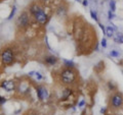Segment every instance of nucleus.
I'll return each mask as SVG.
<instances>
[{"label": "nucleus", "mask_w": 123, "mask_h": 115, "mask_svg": "<svg viewBox=\"0 0 123 115\" xmlns=\"http://www.w3.org/2000/svg\"><path fill=\"white\" fill-rule=\"evenodd\" d=\"M29 12L39 25L44 26L47 24L49 16H48V14L46 13V11L44 10L43 6H42L39 2L31 3L29 6Z\"/></svg>", "instance_id": "1"}, {"label": "nucleus", "mask_w": 123, "mask_h": 115, "mask_svg": "<svg viewBox=\"0 0 123 115\" xmlns=\"http://www.w3.org/2000/svg\"><path fill=\"white\" fill-rule=\"evenodd\" d=\"M77 72L75 68H66L65 67L60 73V82L65 86L70 87L76 82Z\"/></svg>", "instance_id": "2"}, {"label": "nucleus", "mask_w": 123, "mask_h": 115, "mask_svg": "<svg viewBox=\"0 0 123 115\" xmlns=\"http://www.w3.org/2000/svg\"><path fill=\"white\" fill-rule=\"evenodd\" d=\"M0 60H1V63L5 66H9V65L13 64L15 61L14 51L9 47L3 48L0 52Z\"/></svg>", "instance_id": "3"}, {"label": "nucleus", "mask_w": 123, "mask_h": 115, "mask_svg": "<svg viewBox=\"0 0 123 115\" xmlns=\"http://www.w3.org/2000/svg\"><path fill=\"white\" fill-rule=\"evenodd\" d=\"M110 107L113 110L120 109L123 107V95L120 92H115L110 97Z\"/></svg>", "instance_id": "4"}, {"label": "nucleus", "mask_w": 123, "mask_h": 115, "mask_svg": "<svg viewBox=\"0 0 123 115\" xmlns=\"http://www.w3.org/2000/svg\"><path fill=\"white\" fill-rule=\"evenodd\" d=\"M30 90H31V82H29L28 79H25V78H22L18 82V85H17V90L15 92L21 95V96H28L30 93Z\"/></svg>", "instance_id": "5"}, {"label": "nucleus", "mask_w": 123, "mask_h": 115, "mask_svg": "<svg viewBox=\"0 0 123 115\" xmlns=\"http://www.w3.org/2000/svg\"><path fill=\"white\" fill-rule=\"evenodd\" d=\"M31 14L28 11H23L20 14V16L18 17V26L22 30L27 29L30 26V21H31Z\"/></svg>", "instance_id": "6"}, {"label": "nucleus", "mask_w": 123, "mask_h": 115, "mask_svg": "<svg viewBox=\"0 0 123 115\" xmlns=\"http://www.w3.org/2000/svg\"><path fill=\"white\" fill-rule=\"evenodd\" d=\"M35 90H36V94L39 101H46L49 98V92L45 86L38 85L35 87Z\"/></svg>", "instance_id": "7"}, {"label": "nucleus", "mask_w": 123, "mask_h": 115, "mask_svg": "<svg viewBox=\"0 0 123 115\" xmlns=\"http://www.w3.org/2000/svg\"><path fill=\"white\" fill-rule=\"evenodd\" d=\"M17 85H18V82H15L13 79H5L1 82L0 87L6 92H14L17 90Z\"/></svg>", "instance_id": "8"}, {"label": "nucleus", "mask_w": 123, "mask_h": 115, "mask_svg": "<svg viewBox=\"0 0 123 115\" xmlns=\"http://www.w3.org/2000/svg\"><path fill=\"white\" fill-rule=\"evenodd\" d=\"M44 62H45V64L49 65V66H53V65L56 64L57 58L55 55H47L44 57Z\"/></svg>", "instance_id": "9"}, {"label": "nucleus", "mask_w": 123, "mask_h": 115, "mask_svg": "<svg viewBox=\"0 0 123 115\" xmlns=\"http://www.w3.org/2000/svg\"><path fill=\"white\" fill-rule=\"evenodd\" d=\"M72 94H73L72 88L67 87L66 89H64V91L62 92V100H68Z\"/></svg>", "instance_id": "10"}, {"label": "nucleus", "mask_w": 123, "mask_h": 115, "mask_svg": "<svg viewBox=\"0 0 123 115\" xmlns=\"http://www.w3.org/2000/svg\"><path fill=\"white\" fill-rule=\"evenodd\" d=\"M115 31H116V26H115L114 25H111L109 26H107V28H106V35L109 37V38L113 37Z\"/></svg>", "instance_id": "11"}, {"label": "nucleus", "mask_w": 123, "mask_h": 115, "mask_svg": "<svg viewBox=\"0 0 123 115\" xmlns=\"http://www.w3.org/2000/svg\"><path fill=\"white\" fill-rule=\"evenodd\" d=\"M64 66L66 68H75V63L72 60L64 59Z\"/></svg>", "instance_id": "12"}, {"label": "nucleus", "mask_w": 123, "mask_h": 115, "mask_svg": "<svg viewBox=\"0 0 123 115\" xmlns=\"http://www.w3.org/2000/svg\"><path fill=\"white\" fill-rule=\"evenodd\" d=\"M23 115H40V114L35 109H29V110H27Z\"/></svg>", "instance_id": "13"}, {"label": "nucleus", "mask_w": 123, "mask_h": 115, "mask_svg": "<svg viewBox=\"0 0 123 115\" xmlns=\"http://www.w3.org/2000/svg\"><path fill=\"white\" fill-rule=\"evenodd\" d=\"M114 40L118 44H123V34H121V35H118Z\"/></svg>", "instance_id": "14"}, {"label": "nucleus", "mask_w": 123, "mask_h": 115, "mask_svg": "<svg viewBox=\"0 0 123 115\" xmlns=\"http://www.w3.org/2000/svg\"><path fill=\"white\" fill-rule=\"evenodd\" d=\"M110 10L113 11V12L116 10V2H115V0H110Z\"/></svg>", "instance_id": "15"}, {"label": "nucleus", "mask_w": 123, "mask_h": 115, "mask_svg": "<svg viewBox=\"0 0 123 115\" xmlns=\"http://www.w3.org/2000/svg\"><path fill=\"white\" fill-rule=\"evenodd\" d=\"M34 76H35V78L38 80V82L43 79V75H42L39 71H35V73H34Z\"/></svg>", "instance_id": "16"}, {"label": "nucleus", "mask_w": 123, "mask_h": 115, "mask_svg": "<svg viewBox=\"0 0 123 115\" xmlns=\"http://www.w3.org/2000/svg\"><path fill=\"white\" fill-rule=\"evenodd\" d=\"M110 55L114 57V58H117V57H119V55H120V53H119L117 50H111L110 51Z\"/></svg>", "instance_id": "17"}, {"label": "nucleus", "mask_w": 123, "mask_h": 115, "mask_svg": "<svg viewBox=\"0 0 123 115\" xmlns=\"http://www.w3.org/2000/svg\"><path fill=\"white\" fill-rule=\"evenodd\" d=\"M90 15H91V17L93 18V20H94L95 21H98V14H97V12H95V11H93V10H90Z\"/></svg>", "instance_id": "18"}, {"label": "nucleus", "mask_w": 123, "mask_h": 115, "mask_svg": "<svg viewBox=\"0 0 123 115\" xmlns=\"http://www.w3.org/2000/svg\"><path fill=\"white\" fill-rule=\"evenodd\" d=\"M108 87H109V89L111 91H115V90H116V86L114 85L113 82H109V83H108Z\"/></svg>", "instance_id": "19"}, {"label": "nucleus", "mask_w": 123, "mask_h": 115, "mask_svg": "<svg viewBox=\"0 0 123 115\" xmlns=\"http://www.w3.org/2000/svg\"><path fill=\"white\" fill-rule=\"evenodd\" d=\"M15 9H17V8H15V6H13V7H12V9H11L10 14L8 15V20H11V18L13 17V15H14V13H15Z\"/></svg>", "instance_id": "20"}, {"label": "nucleus", "mask_w": 123, "mask_h": 115, "mask_svg": "<svg viewBox=\"0 0 123 115\" xmlns=\"http://www.w3.org/2000/svg\"><path fill=\"white\" fill-rule=\"evenodd\" d=\"M114 16H115V15H114V12H113V11H111V10L108 11V18H109L110 21H111V20H113Z\"/></svg>", "instance_id": "21"}, {"label": "nucleus", "mask_w": 123, "mask_h": 115, "mask_svg": "<svg viewBox=\"0 0 123 115\" xmlns=\"http://www.w3.org/2000/svg\"><path fill=\"white\" fill-rule=\"evenodd\" d=\"M53 2V0H39V3H43V4H50Z\"/></svg>", "instance_id": "22"}, {"label": "nucleus", "mask_w": 123, "mask_h": 115, "mask_svg": "<svg viewBox=\"0 0 123 115\" xmlns=\"http://www.w3.org/2000/svg\"><path fill=\"white\" fill-rule=\"evenodd\" d=\"M101 45H102V47L103 48H106L107 47V40L105 39V38H103L102 41H101Z\"/></svg>", "instance_id": "23"}, {"label": "nucleus", "mask_w": 123, "mask_h": 115, "mask_svg": "<svg viewBox=\"0 0 123 115\" xmlns=\"http://www.w3.org/2000/svg\"><path fill=\"white\" fill-rule=\"evenodd\" d=\"M5 102H6V98L5 97H2V96H0V105L4 104Z\"/></svg>", "instance_id": "24"}, {"label": "nucleus", "mask_w": 123, "mask_h": 115, "mask_svg": "<svg viewBox=\"0 0 123 115\" xmlns=\"http://www.w3.org/2000/svg\"><path fill=\"white\" fill-rule=\"evenodd\" d=\"M84 105H85V101H84V100H81L78 103V107H83Z\"/></svg>", "instance_id": "25"}, {"label": "nucleus", "mask_w": 123, "mask_h": 115, "mask_svg": "<svg viewBox=\"0 0 123 115\" xmlns=\"http://www.w3.org/2000/svg\"><path fill=\"white\" fill-rule=\"evenodd\" d=\"M98 26H99V28L102 29L103 33H104V34H106V29H105V26H104V25H103V24H98Z\"/></svg>", "instance_id": "26"}, {"label": "nucleus", "mask_w": 123, "mask_h": 115, "mask_svg": "<svg viewBox=\"0 0 123 115\" xmlns=\"http://www.w3.org/2000/svg\"><path fill=\"white\" fill-rule=\"evenodd\" d=\"M82 4H83L84 6H87V5H88V0H83V1H82Z\"/></svg>", "instance_id": "27"}, {"label": "nucleus", "mask_w": 123, "mask_h": 115, "mask_svg": "<svg viewBox=\"0 0 123 115\" xmlns=\"http://www.w3.org/2000/svg\"><path fill=\"white\" fill-rule=\"evenodd\" d=\"M106 110H107V108H106V107H104V108L101 109V113L102 114H105L106 113Z\"/></svg>", "instance_id": "28"}, {"label": "nucleus", "mask_w": 123, "mask_h": 115, "mask_svg": "<svg viewBox=\"0 0 123 115\" xmlns=\"http://www.w3.org/2000/svg\"><path fill=\"white\" fill-rule=\"evenodd\" d=\"M76 1H80V0H76Z\"/></svg>", "instance_id": "29"}]
</instances>
